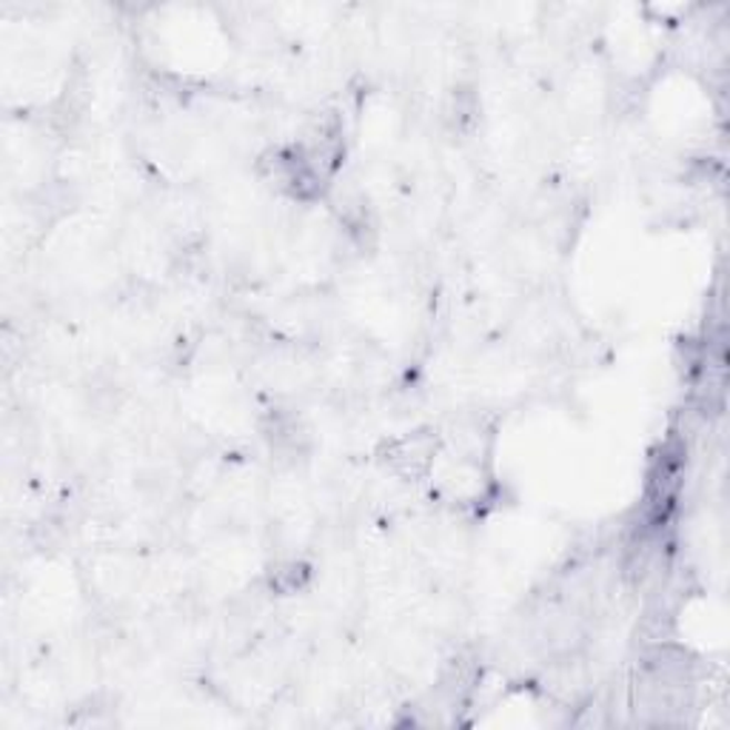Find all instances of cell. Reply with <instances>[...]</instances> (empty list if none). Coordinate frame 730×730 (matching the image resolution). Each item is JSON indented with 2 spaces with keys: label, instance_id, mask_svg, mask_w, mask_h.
<instances>
[{
  "label": "cell",
  "instance_id": "1",
  "mask_svg": "<svg viewBox=\"0 0 730 730\" xmlns=\"http://www.w3.org/2000/svg\"><path fill=\"white\" fill-rule=\"evenodd\" d=\"M434 445H437V439L428 437V434H412V437L399 439V443L388 448V463L403 477L417 479L428 468V463H432Z\"/></svg>",
  "mask_w": 730,
  "mask_h": 730
}]
</instances>
